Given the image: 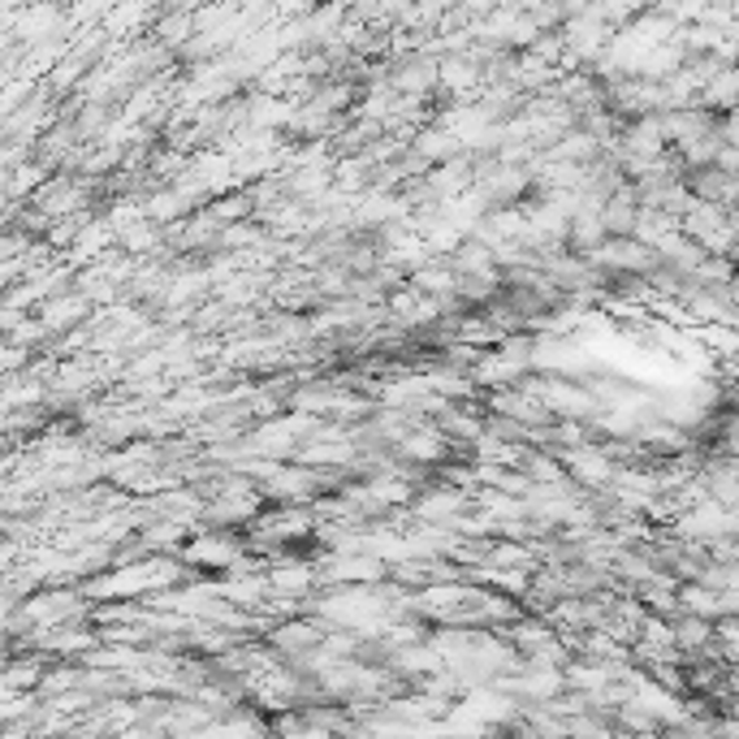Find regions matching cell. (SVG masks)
I'll list each match as a JSON object with an SVG mask.
<instances>
[{"mask_svg": "<svg viewBox=\"0 0 739 739\" xmlns=\"http://www.w3.org/2000/svg\"><path fill=\"white\" fill-rule=\"evenodd\" d=\"M519 389H528L537 402H541L549 416L558 420H571V425H583L588 416L597 420L606 407L597 402V393L588 386H576V381H562V377H528Z\"/></svg>", "mask_w": 739, "mask_h": 739, "instance_id": "6da1fadb", "label": "cell"}, {"mask_svg": "<svg viewBox=\"0 0 739 739\" xmlns=\"http://www.w3.org/2000/svg\"><path fill=\"white\" fill-rule=\"evenodd\" d=\"M683 233L697 242L705 256H727L731 260V251H736V230H731V208H722V203H692V212L683 217Z\"/></svg>", "mask_w": 739, "mask_h": 739, "instance_id": "7a4b0ae2", "label": "cell"}, {"mask_svg": "<svg viewBox=\"0 0 739 739\" xmlns=\"http://www.w3.org/2000/svg\"><path fill=\"white\" fill-rule=\"evenodd\" d=\"M583 260L597 272H606V277H649V272L658 269V251L640 247L636 238H606Z\"/></svg>", "mask_w": 739, "mask_h": 739, "instance_id": "3957f363", "label": "cell"}, {"mask_svg": "<svg viewBox=\"0 0 739 739\" xmlns=\"http://www.w3.org/2000/svg\"><path fill=\"white\" fill-rule=\"evenodd\" d=\"M558 455V463L567 467V476L583 485V489H606V485H615V476H619V463L601 450V446H580V450H553Z\"/></svg>", "mask_w": 739, "mask_h": 739, "instance_id": "277c9868", "label": "cell"}, {"mask_svg": "<svg viewBox=\"0 0 739 739\" xmlns=\"http://www.w3.org/2000/svg\"><path fill=\"white\" fill-rule=\"evenodd\" d=\"M320 580L329 583V588H342V583H354V588L381 583L386 580V562L372 558V553H329L320 562Z\"/></svg>", "mask_w": 739, "mask_h": 739, "instance_id": "5b68a950", "label": "cell"}, {"mask_svg": "<svg viewBox=\"0 0 739 739\" xmlns=\"http://www.w3.org/2000/svg\"><path fill=\"white\" fill-rule=\"evenodd\" d=\"M661 130H666V143H675V152H679L705 134H722V117L709 109H675L661 117Z\"/></svg>", "mask_w": 739, "mask_h": 739, "instance_id": "8992f818", "label": "cell"}, {"mask_svg": "<svg viewBox=\"0 0 739 739\" xmlns=\"http://www.w3.org/2000/svg\"><path fill=\"white\" fill-rule=\"evenodd\" d=\"M260 493L264 498H277V502H308L311 493H316V471L303 463H277L264 476V485H260Z\"/></svg>", "mask_w": 739, "mask_h": 739, "instance_id": "52a82bcc", "label": "cell"}, {"mask_svg": "<svg viewBox=\"0 0 739 739\" xmlns=\"http://www.w3.org/2000/svg\"><path fill=\"white\" fill-rule=\"evenodd\" d=\"M187 567H208V571H233L242 562V545L230 537H191L182 545Z\"/></svg>", "mask_w": 739, "mask_h": 739, "instance_id": "ba28073f", "label": "cell"}, {"mask_svg": "<svg viewBox=\"0 0 739 739\" xmlns=\"http://www.w3.org/2000/svg\"><path fill=\"white\" fill-rule=\"evenodd\" d=\"M463 510H467V493L463 489H450V485L428 489V493L416 498V519L420 523H437V528H455L463 519Z\"/></svg>", "mask_w": 739, "mask_h": 739, "instance_id": "9c48e42d", "label": "cell"}, {"mask_svg": "<svg viewBox=\"0 0 739 739\" xmlns=\"http://www.w3.org/2000/svg\"><path fill=\"white\" fill-rule=\"evenodd\" d=\"M398 455L416 467H432L450 455V441H446L441 428H411V432L398 441Z\"/></svg>", "mask_w": 739, "mask_h": 739, "instance_id": "30bf717a", "label": "cell"}, {"mask_svg": "<svg viewBox=\"0 0 739 739\" xmlns=\"http://www.w3.org/2000/svg\"><path fill=\"white\" fill-rule=\"evenodd\" d=\"M316 580H320V571L308 562H277L269 571V592L277 601H299L316 588Z\"/></svg>", "mask_w": 739, "mask_h": 739, "instance_id": "8fae6325", "label": "cell"}, {"mask_svg": "<svg viewBox=\"0 0 739 739\" xmlns=\"http://www.w3.org/2000/svg\"><path fill=\"white\" fill-rule=\"evenodd\" d=\"M87 311H91V299L87 294H57V299H48L43 311H39V324L48 329V333H66V329H74L87 320Z\"/></svg>", "mask_w": 739, "mask_h": 739, "instance_id": "7c38bea8", "label": "cell"}, {"mask_svg": "<svg viewBox=\"0 0 739 739\" xmlns=\"http://www.w3.org/2000/svg\"><path fill=\"white\" fill-rule=\"evenodd\" d=\"M679 615L718 622L727 619V597L718 588H705V583H679Z\"/></svg>", "mask_w": 739, "mask_h": 739, "instance_id": "4fadbf2b", "label": "cell"}, {"mask_svg": "<svg viewBox=\"0 0 739 739\" xmlns=\"http://www.w3.org/2000/svg\"><path fill=\"white\" fill-rule=\"evenodd\" d=\"M636 217H640V199H636V187L627 182V187H619V191L606 199L601 221H606L610 238H631L636 233Z\"/></svg>", "mask_w": 739, "mask_h": 739, "instance_id": "5bb4252c", "label": "cell"}, {"mask_svg": "<svg viewBox=\"0 0 739 739\" xmlns=\"http://www.w3.org/2000/svg\"><path fill=\"white\" fill-rule=\"evenodd\" d=\"M700 109L709 113L731 117L739 109V66H722L718 74L709 78V87L700 91Z\"/></svg>", "mask_w": 739, "mask_h": 739, "instance_id": "9a60e30c", "label": "cell"}, {"mask_svg": "<svg viewBox=\"0 0 739 739\" xmlns=\"http://www.w3.org/2000/svg\"><path fill=\"white\" fill-rule=\"evenodd\" d=\"M416 156L425 160V164H450V160H459L463 152V143H459V134L455 130H446V126H428L416 134Z\"/></svg>", "mask_w": 739, "mask_h": 739, "instance_id": "2e32d148", "label": "cell"}, {"mask_svg": "<svg viewBox=\"0 0 739 739\" xmlns=\"http://www.w3.org/2000/svg\"><path fill=\"white\" fill-rule=\"evenodd\" d=\"M411 290H420L428 299H455L459 290V272L450 260H428L425 269L411 272Z\"/></svg>", "mask_w": 739, "mask_h": 739, "instance_id": "e0dca14e", "label": "cell"}, {"mask_svg": "<svg viewBox=\"0 0 739 739\" xmlns=\"http://www.w3.org/2000/svg\"><path fill=\"white\" fill-rule=\"evenodd\" d=\"M683 230V221L679 217H670L666 208H640V217H636V242L640 247H649V251H658L661 242L670 238V233H679Z\"/></svg>", "mask_w": 739, "mask_h": 739, "instance_id": "ac0fdd59", "label": "cell"}, {"mask_svg": "<svg viewBox=\"0 0 739 739\" xmlns=\"http://www.w3.org/2000/svg\"><path fill=\"white\" fill-rule=\"evenodd\" d=\"M700 260H705V251H700L697 242H692L683 230L670 233V238L658 247V264H666V269H675V272H688V277L700 269Z\"/></svg>", "mask_w": 739, "mask_h": 739, "instance_id": "d6986e66", "label": "cell"}, {"mask_svg": "<svg viewBox=\"0 0 739 739\" xmlns=\"http://www.w3.org/2000/svg\"><path fill=\"white\" fill-rule=\"evenodd\" d=\"M143 203H148V221H156V226H160V221H187V217H191L194 194L178 187V191H156V194H148Z\"/></svg>", "mask_w": 739, "mask_h": 739, "instance_id": "ffe728a7", "label": "cell"}, {"mask_svg": "<svg viewBox=\"0 0 739 739\" xmlns=\"http://www.w3.org/2000/svg\"><path fill=\"white\" fill-rule=\"evenodd\" d=\"M532 562H537V553L523 541H493L485 549V567H493V571H528Z\"/></svg>", "mask_w": 739, "mask_h": 739, "instance_id": "44dd1931", "label": "cell"}, {"mask_svg": "<svg viewBox=\"0 0 739 739\" xmlns=\"http://www.w3.org/2000/svg\"><path fill=\"white\" fill-rule=\"evenodd\" d=\"M441 87L455 91V96H467L480 87V66L471 57H446L441 61Z\"/></svg>", "mask_w": 739, "mask_h": 739, "instance_id": "7402d4cb", "label": "cell"}, {"mask_svg": "<svg viewBox=\"0 0 739 739\" xmlns=\"http://www.w3.org/2000/svg\"><path fill=\"white\" fill-rule=\"evenodd\" d=\"M610 233H606V221H601V212H576V221H571V247L588 256V251H597L601 242H606Z\"/></svg>", "mask_w": 739, "mask_h": 739, "instance_id": "603a6c76", "label": "cell"}, {"mask_svg": "<svg viewBox=\"0 0 739 739\" xmlns=\"http://www.w3.org/2000/svg\"><path fill=\"white\" fill-rule=\"evenodd\" d=\"M736 272H739L736 260H727V256H705L700 269L692 272V281H697L700 290H731Z\"/></svg>", "mask_w": 739, "mask_h": 739, "instance_id": "cb8c5ba5", "label": "cell"}, {"mask_svg": "<svg viewBox=\"0 0 739 739\" xmlns=\"http://www.w3.org/2000/svg\"><path fill=\"white\" fill-rule=\"evenodd\" d=\"M256 208V194H226V199H217V208H212V217L226 226L233 217H247Z\"/></svg>", "mask_w": 739, "mask_h": 739, "instance_id": "d4e9b609", "label": "cell"}, {"mask_svg": "<svg viewBox=\"0 0 739 739\" xmlns=\"http://www.w3.org/2000/svg\"><path fill=\"white\" fill-rule=\"evenodd\" d=\"M121 242H126L130 256H148V251H156V226L143 221V226H134L130 233H121Z\"/></svg>", "mask_w": 739, "mask_h": 739, "instance_id": "484cf974", "label": "cell"}]
</instances>
